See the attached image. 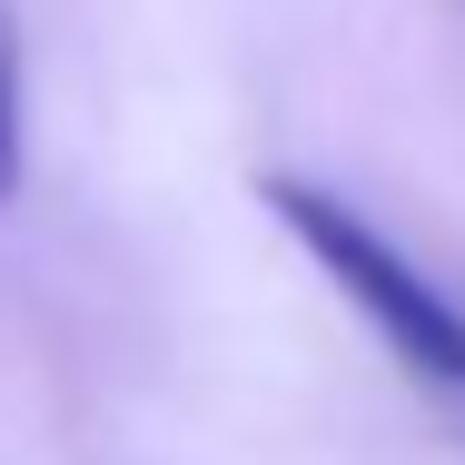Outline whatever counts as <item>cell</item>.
Listing matches in <instances>:
<instances>
[{
	"label": "cell",
	"mask_w": 465,
	"mask_h": 465,
	"mask_svg": "<svg viewBox=\"0 0 465 465\" xmlns=\"http://www.w3.org/2000/svg\"><path fill=\"white\" fill-rule=\"evenodd\" d=\"M258 198H268V218H278L287 238L307 248V268L376 327V347L406 367V386H416L436 416L465 426V297H446V287L426 278L357 198H337V188H317V179H258Z\"/></svg>",
	"instance_id": "6da1fadb"
},
{
	"label": "cell",
	"mask_w": 465,
	"mask_h": 465,
	"mask_svg": "<svg viewBox=\"0 0 465 465\" xmlns=\"http://www.w3.org/2000/svg\"><path fill=\"white\" fill-rule=\"evenodd\" d=\"M20 188V60H10V20H0V198Z\"/></svg>",
	"instance_id": "7a4b0ae2"
}]
</instances>
